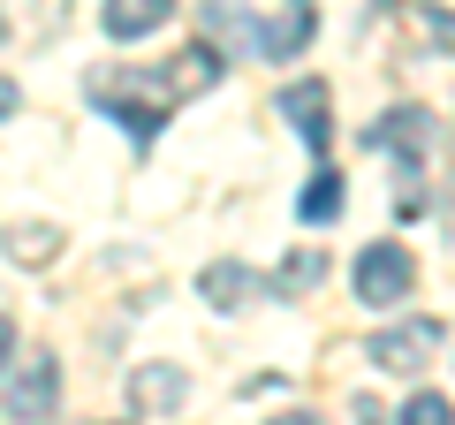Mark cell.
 <instances>
[{
  "instance_id": "1",
  "label": "cell",
  "mask_w": 455,
  "mask_h": 425,
  "mask_svg": "<svg viewBox=\"0 0 455 425\" xmlns=\"http://www.w3.org/2000/svg\"><path fill=\"white\" fill-rule=\"evenodd\" d=\"M92 99L99 107H107L114 122H130V137L137 145H145V137H160V122H167V76H130V68H122V76H92Z\"/></svg>"
},
{
  "instance_id": "2",
  "label": "cell",
  "mask_w": 455,
  "mask_h": 425,
  "mask_svg": "<svg viewBox=\"0 0 455 425\" xmlns=\"http://www.w3.org/2000/svg\"><path fill=\"white\" fill-rule=\"evenodd\" d=\"M53 403H61V357H23L16 373H8V388H0L8 425H46Z\"/></svg>"
},
{
  "instance_id": "3",
  "label": "cell",
  "mask_w": 455,
  "mask_h": 425,
  "mask_svg": "<svg viewBox=\"0 0 455 425\" xmlns=\"http://www.w3.org/2000/svg\"><path fill=\"white\" fill-rule=\"evenodd\" d=\"M440 319H410V327H387V334H372L364 342V357L379 365V373H425V365L440 357Z\"/></svg>"
},
{
  "instance_id": "4",
  "label": "cell",
  "mask_w": 455,
  "mask_h": 425,
  "mask_svg": "<svg viewBox=\"0 0 455 425\" xmlns=\"http://www.w3.org/2000/svg\"><path fill=\"white\" fill-rule=\"evenodd\" d=\"M410 281H418V259L403 244H364L357 259V304H403Z\"/></svg>"
},
{
  "instance_id": "5",
  "label": "cell",
  "mask_w": 455,
  "mask_h": 425,
  "mask_svg": "<svg viewBox=\"0 0 455 425\" xmlns=\"http://www.w3.org/2000/svg\"><path fill=\"white\" fill-rule=\"evenodd\" d=\"M364 145L403 152L410 175H425V152H433V115H425V107H395V115H379V122H372V137H364Z\"/></svg>"
},
{
  "instance_id": "6",
  "label": "cell",
  "mask_w": 455,
  "mask_h": 425,
  "mask_svg": "<svg viewBox=\"0 0 455 425\" xmlns=\"http://www.w3.org/2000/svg\"><path fill=\"white\" fill-rule=\"evenodd\" d=\"M281 115L304 130V145H311V152H326L334 122H326V84H319V76H311V84H289V92H281Z\"/></svg>"
},
{
  "instance_id": "7",
  "label": "cell",
  "mask_w": 455,
  "mask_h": 425,
  "mask_svg": "<svg viewBox=\"0 0 455 425\" xmlns=\"http://www.w3.org/2000/svg\"><path fill=\"white\" fill-rule=\"evenodd\" d=\"M160 76H167V92H175V99H197V92H212V84L228 76V61H220L212 46H182Z\"/></svg>"
},
{
  "instance_id": "8",
  "label": "cell",
  "mask_w": 455,
  "mask_h": 425,
  "mask_svg": "<svg viewBox=\"0 0 455 425\" xmlns=\"http://www.w3.org/2000/svg\"><path fill=\"white\" fill-rule=\"evenodd\" d=\"M197 296H205L212 311H243L251 296H259V274H251V266H235V259H220V266H205V274H197Z\"/></svg>"
},
{
  "instance_id": "9",
  "label": "cell",
  "mask_w": 455,
  "mask_h": 425,
  "mask_svg": "<svg viewBox=\"0 0 455 425\" xmlns=\"http://www.w3.org/2000/svg\"><path fill=\"white\" fill-rule=\"evenodd\" d=\"M311 31H319V23H311V8L296 0L281 23H266V31H259V53H266V61H289V53H304V46H311Z\"/></svg>"
},
{
  "instance_id": "10",
  "label": "cell",
  "mask_w": 455,
  "mask_h": 425,
  "mask_svg": "<svg viewBox=\"0 0 455 425\" xmlns=\"http://www.w3.org/2000/svg\"><path fill=\"white\" fill-rule=\"evenodd\" d=\"M182 365H137V380H130V395H137V410H175L182 403Z\"/></svg>"
},
{
  "instance_id": "11",
  "label": "cell",
  "mask_w": 455,
  "mask_h": 425,
  "mask_svg": "<svg viewBox=\"0 0 455 425\" xmlns=\"http://www.w3.org/2000/svg\"><path fill=\"white\" fill-rule=\"evenodd\" d=\"M175 16V0H107V31L114 38H145Z\"/></svg>"
},
{
  "instance_id": "12",
  "label": "cell",
  "mask_w": 455,
  "mask_h": 425,
  "mask_svg": "<svg viewBox=\"0 0 455 425\" xmlns=\"http://www.w3.org/2000/svg\"><path fill=\"white\" fill-rule=\"evenodd\" d=\"M0 244H8V259H16V266H46L53 251H61V229H53V221H16Z\"/></svg>"
},
{
  "instance_id": "13",
  "label": "cell",
  "mask_w": 455,
  "mask_h": 425,
  "mask_svg": "<svg viewBox=\"0 0 455 425\" xmlns=\"http://www.w3.org/2000/svg\"><path fill=\"white\" fill-rule=\"evenodd\" d=\"M319 281H326V251H289L281 274H274V289H281V296H311Z\"/></svg>"
},
{
  "instance_id": "14",
  "label": "cell",
  "mask_w": 455,
  "mask_h": 425,
  "mask_svg": "<svg viewBox=\"0 0 455 425\" xmlns=\"http://www.w3.org/2000/svg\"><path fill=\"white\" fill-rule=\"evenodd\" d=\"M296 212H304V221H334V212H341V175H334V167L311 175V190L296 197Z\"/></svg>"
},
{
  "instance_id": "15",
  "label": "cell",
  "mask_w": 455,
  "mask_h": 425,
  "mask_svg": "<svg viewBox=\"0 0 455 425\" xmlns=\"http://www.w3.org/2000/svg\"><path fill=\"white\" fill-rule=\"evenodd\" d=\"M403 425H455V410H448V395H410Z\"/></svg>"
},
{
  "instance_id": "16",
  "label": "cell",
  "mask_w": 455,
  "mask_h": 425,
  "mask_svg": "<svg viewBox=\"0 0 455 425\" xmlns=\"http://www.w3.org/2000/svg\"><path fill=\"white\" fill-rule=\"evenodd\" d=\"M418 31L433 38V46H448V53H455V16H448V8H425V16H418Z\"/></svg>"
},
{
  "instance_id": "17",
  "label": "cell",
  "mask_w": 455,
  "mask_h": 425,
  "mask_svg": "<svg viewBox=\"0 0 455 425\" xmlns=\"http://www.w3.org/2000/svg\"><path fill=\"white\" fill-rule=\"evenodd\" d=\"M8 115H16V84L0 76V122H8Z\"/></svg>"
},
{
  "instance_id": "18",
  "label": "cell",
  "mask_w": 455,
  "mask_h": 425,
  "mask_svg": "<svg viewBox=\"0 0 455 425\" xmlns=\"http://www.w3.org/2000/svg\"><path fill=\"white\" fill-rule=\"evenodd\" d=\"M8 349H16V327H8V311H0V365H8Z\"/></svg>"
},
{
  "instance_id": "19",
  "label": "cell",
  "mask_w": 455,
  "mask_h": 425,
  "mask_svg": "<svg viewBox=\"0 0 455 425\" xmlns=\"http://www.w3.org/2000/svg\"><path fill=\"white\" fill-rule=\"evenodd\" d=\"M274 425H319V418H311V410H289V418H274Z\"/></svg>"
},
{
  "instance_id": "20",
  "label": "cell",
  "mask_w": 455,
  "mask_h": 425,
  "mask_svg": "<svg viewBox=\"0 0 455 425\" xmlns=\"http://www.w3.org/2000/svg\"><path fill=\"white\" fill-rule=\"evenodd\" d=\"M357 425H379V410H372V403H357Z\"/></svg>"
}]
</instances>
